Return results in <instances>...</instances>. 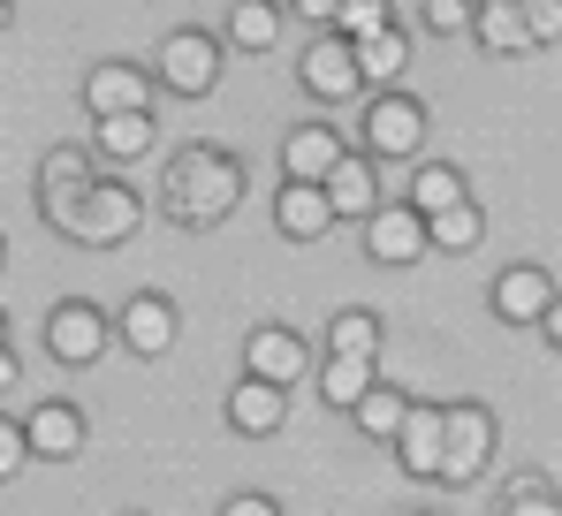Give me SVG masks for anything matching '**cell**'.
Returning <instances> with one entry per match:
<instances>
[{"label": "cell", "instance_id": "obj_1", "mask_svg": "<svg viewBox=\"0 0 562 516\" xmlns=\"http://www.w3.org/2000/svg\"><path fill=\"white\" fill-rule=\"evenodd\" d=\"M160 205H168L183 228H221V221L244 205V168H236L221 145H183V153L168 160Z\"/></svg>", "mask_w": 562, "mask_h": 516}, {"label": "cell", "instance_id": "obj_2", "mask_svg": "<svg viewBox=\"0 0 562 516\" xmlns=\"http://www.w3.org/2000/svg\"><path fill=\"white\" fill-rule=\"evenodd\" d=\"M221 38L213 31H168L160 38V54H153V77H160V91H176V99H205V91L221 85Z\"/></svg>", "mask_w": 562, "mask_h": 516}, {"label": "cell", "instance_id": "obj_3", "mask_svg": "<svg viewBox=\"0 0 562 516\" xmlns=\"http://www.w3.org/2000/svg\"><path fill=\"white\" fill-rule=\"evenodd\" d=\"M137 228H145V198H137L130 182H92L85 205H77V221H69V244L114 251V244H130Z\"/></svg>", "mask_w": 562, "mask_h": 516}, {"label": "cell", "instance_id": "obj_4", "mask_svg": "<svg viewBox=\"0 0 562 516\" xmlns=\"http://www.w3.org/2000/svg\"><path fill=\"white\" fill-rule=\"evenodd\" d=\"M494 456V411L486 403H441V479L434 486H471Z\"/></svg>", "mask_w": 562, "mask_h": 516}, {"label": "cell", "instance_id": "obj_5", "mask_svg": "<svg viewBox=\"0 0 562 516\" xmlns=\"http://www.w3.org/2000/svg\"><path fill=\"white\" fill-rule=\"evenodd\" d=\"M426 145V106L411 91H373L366 99V153L373 160H418Z\"/></svg>", "mask_w": 562, "mask_h": 516}, {"label": "cell", "instance_id": "obj_6", "mask_svg": "<svg viewBox=\"0 0 562 516\" xmlns=\"http://www.w3.org/2000/svg\"><path fill=\"white\" fill-rule=\"evenodd\" d=\"M296 77L312 99H327V106H342V99H366V77H358V46L350 38H335V31H319L304 54H296Z\"/></svg>", "mask_w": 562, "mask_h": 516}, {"label": "cell", "instance_id": "obj_7", "mask_svg": "<svg viewBox=\"0 0 562 516\" xmlns=\"http://www.w3.org/2000/svg\"><path fill=\"white\" fill-rule=\"evenodd\" d=\"M106 343H114V319H106L99 304H85V296H69V304L46 312V349H54L61 364H99Z\"/></svg>", "mask_w": 562, "mask_h": 516}, {"label": "cell", "instance_id": "obj_8", "mask_svg": "<svg viewBox=\"0 0 562 516\" xmlns=\"http://www.w3.org/2000/svg\"><path fill=\"white\" fill-rule=\"evenodd\" d=\"M85 440H92L85 411H77V403H61V395H46V403H31V411H23V448H31L38 463H69V456H85Z\"/></svg>", "mask_w": 562, "mask_h": 516}, {"label": "cell", "instance_id": "obj_9", "mask_svg": "<svg viewBox=\"0 0 562 516\" xmlns=\"http://www.w3.org/2000/svg\"><path fill=\"white\" fill-rule=\"evenodd\" d=\"M486 304H494V319H509V327H532V319L555 304V273H548V266H532V258H517V266H502V273H494Z\"/></svg>", "mask_w": 562, "mask_h": 516}, {"label": "cell", "instance_id": "obj_10", "mask_svg": "<svg viewBox=\"0 0 562 516\" xmlns=\"http://www.w3.org/2000/svg\"><path fill=\"white\" fill-rule=\"evenodd\" d=\"M92 153H77V145H61V153H46V168H38V205H46V221L69 236V221H77V205H85V190H92Z\"/></svg>", "mask_w": 562, "mask_h": 516}, {"label": "cell", "instance_id": "obj_11", "mask_svg": "<svg viewBox=\"0 0 562 516\" xmlns=\"http://www.w3.org/2000/svg\"><path fill=\"white\" fill-rule=\"evenodd\" d=\"M114 343L137 349V357H168V349H176V304L153 296V289H137V296L114 312Z\"/></svg>", "mask_w": 562, "mask_h": 516}, {"label": "cell", "instance_id": "obj_12", "mask_svg": "<svg viewBox=\"0 0 562 516\" xmlns=\"http://www.w3.org/2000/svg\"><path fill=\"white\" fill-rule=\"evenodd\" d=\"M85 106H92V122H106V114H153V85H145L137 61H99V69H85Z\"/></svg>", "mask_w": 562, "mask_h": 516}, {"label": "cell", "instance_id": "obj_13", "mask_svg": "<svg viewBox=\"0 0 562 516\" xmlns=\"http://www.w3.org/2000/svg\"><path fill=\"white\" fill-rule=\"evenodd\" d=\"M244 372L267 380V388H296V380L312 372V349H304V335H289V327H251V343H244Z\"/></svg>", "mask_w": 562, "mask_h": 516}, {"label": "cell", "instance_id": "obj_14", "mask_svg": "<svg viewBox=\"0 0 562 516\" xmlns=\"http://www.w3.org/2000/svg\"><path fill=\"white\" fill-rule=\"evenodd\" d=\"M366 258H380V266H418L426 258V221L411 205H373L366 213Z\"/></svg>", "mask_w": 562, "mask_h": 516}, {"label": "cell", "instance_id": "obj_15", "mask_svg": "<svg viewBox=\"0 0 562 516\" xmlns=\"http://www.w3.org/2000/svg\"><path fill=\"white\" fill-rule=\"evenodd\" d=\"M350 145L327 130V122H296L289 137H281V182H327V168L342 160Z\"/></svg>", "mask_w": 562, "mask_h": 516}, {"label": "cell", "instance_id": "obj_16", "mask_svg": "<svg viewBox=\"0 0 562 516\" xmlns=\"http://www.w3.org/2000/svg\"><path fill=\"white\" fill-rule=\"evenodd\" d=\"M319 190H327V213H335V221H366V213L380 205V168L366 160V153H342Z\"/></svg>", "mask_w": 562, "mask_h": 516}, {"label": "cell", "instance_id": "obj_17", "mask_svg": "<svg viewBox=\"0 0 562 516\" xmlns=\"http://www.w3.org/2000/svg\"><path fill=\"white\" fill-rule=\"evenodd\" d=\"M471 38H479V54H494V61H525V54H540L532 31H525V8H517V0H479Z\"/></svg>", "mask_w": 562, "mask_h": 516}, {"label": "cell", "instance_id": "obj_18", "mask_svg": "<svg viewBox=\"0 0 562 516\" xmlns=\"http://www.w3.org/2000/svg\"><path fill=\"white\" fill-rule=\"evenodd\" d=\"M228 426L236 433H251V440H267V433H281L289 426V388H267V380H236L228 388Z\"/></svg>", "mask_w": 562, "mask_h": 516}, {"label": "cell", "instance_id": "obj_19", "mask_svg": "<svg viewBox=\"0 0 562 516\" xmlns=\"http://www.w3.org/2000/svg\"><path fill=\"white\" fill-rule=\"evenodd\" d=\"M274 228L289 236V244H319V236L335 228V213H327V190H319V182H281Z\"/></svg>", "mask_w": 562, "mask_h": 516}, {"label": "cell", "instance_id": "obj_20", "mask_svg": "<svg viewBox=\"0 0 562 516\" xmlns=\"http://www.w3.org/2000/svg\"><path fill=\"white\" fill-rule=\"evenodd\" d=\"M387 448L403 456L411 479H441V403H411V418H403V433Z\"/></svg>", "mask_w": 562, "mask_h": 516}, {"label": "cell", "instance_id": "obj_21", "mask_svg": "<svg viewBox=\"0 0 562 516\" xmlns=\"http://www.w3.org/2000/svg\"><path fill=\"white\" fill-rule=\"evenodd\" d=\"M153 145H160V122H153V114H106V122H92L99 160H145Z\"/></svg>", "mask_w": 562, "mask_h": 516}, {"label": "cell", "instance_id": "obj_22", "mask_svg": "<svg viewBox=\"0 0 562 516\" xmlns=\"http://www.w3.org/2000/svg\"><path fill=\"white\" fill-rule=\"evenodd\" d=\"M403 69H411V38H403L395 23L373 31V38H358V77H366V91H395Z\"/></svg>", "mask_w": 562, "mask_h": 516}, {"label": "cell", "instance_id": "obj_23", "mask_svg": "<svg viewBox=\"0 0 562 516\" xmlns=\"http://www.w3.org/2000/svg\"><path fill=\"white\" fill-rule=\"evenodd\" d=\"M464 198H471V182L449 168V160H418V175H411V198H403V205H411L418 221H434V213H449V205H464Z\"/></svg>", "mask_w": 562, "mask_h": 516}, {"label": "cell", "instance_id": "obj_24", "mask_svg": "<svg viewBox=\"0 0 562 516\" xmlns=\"http://www.w3.org/2000/svg\"><path fill=\"white\" fill-rule=\"evenodd\" d=\"M221 31H228V46H236V54H274V38H281V8H274V0H236Z\"/></svg>", "mask_w": 562, "mask_h": 516}, {"label": "cell", "instance_id": "obj_25", "mask_svg": "<svg viewBox=\"0 0 562 516\" xmlns=\"http://www.w3.org/2000/svg\"><path fill=\"white\" fill-rule=\"evenodd\" d=\"M350 418H358L366 440H395L403 418H411V395H403V388H387V380H373V388L358 395V411H350Z\"/></svg>", "mask_w": 562, "mask_h": 516}, {"label": "cell", "instance_id": "obj_26", "mask_svg": "<svg viewBox=\"0 0 562 516\" xmlns=\"http://www.w3.org/2000/svg\"><path fill=\"white\" fill-rule=\"evenodd\" d=\"M479 244H486V213H479V205H449V213H434V221H426V251H479Z\"/></svg>", "mask_w": 562, "mask_h": 516}, {"label": "cell", "instance_id": "obj_27", "mask_svg": "<svg viewBox=\"0 0 562 516\" xmlns=\"http://www.w3.org/2000/svg\"><path fill=\"white\" fill-rule=\"evenodd\" d=\"M380 380V357H327L319 364V395L335 403V411H358V395Z\"/></svg>", "mask_w": 562, "mask_h": 516}, {"label": "cell", "instance_id": "obj_28", "mask_svg": "<svg viewBox=\"0 0 562 516\" xmlns=\"http://www.w3.org/2000/svg\"><path fill=\"white\" fill-rule=\"evenodd\" d=\"M380 335H387V327H380L373 312L350 304V312L327 319V357H380Z\"/></svg>", "mask_w": 562, "mask_h": 516}, {"label": "cell", "instance_id": "obj_29", "mask_svg": "<svg viewBox=\"0 0 562 516\" xmlns=\"http://www.w3.org/2000/svg\"><path fill=\"white\" fill-rule=\"evenodd\" d=\"M387 23H395V8H387V0H335V23H327V31L358 46V38H373V31H387Z\"/></svg>", "mask_w": 562, "mask_h": 516}, {"label": "cell", "instance_id": "obj_30", "mask_svg": "<svg viewBox=\"0 0 562 516\" xmlns=\"http://www.w3.org/2000/svg\"><path fill=\"white\" fill-rule=\"evenodd\" d=\"M494 516H562V502L548 494V479H532V471H525V479H509V486H502Z\"/></svg>", "mask_w": 562, "mask_h": 516}, {"label": "cell", "instance_id": "obj_31", "mask_svg": "<svg viewBox=\"0 0 562 516\" xmlns=\"http://www.w3.org/2000/svg\"><path fill=\"white\" fill-rule=\"evenodd\" d=\"M418 15H426V31H441V38H471L479 0H418Z\"/></svg>", "mask_w": 562, "mask_h": 516}, {"label": "cell", "instance_id": "obj_32", "mask_svg": "<svg viewBox=\"0 0 562 516\" xmlns=\"http://www.w3.org/2000/svg\"><path fill=\"white\" fill-rule=\"evenodd\" d=\"M517 8H525L532 46H555V38H562V0H517Z\"/></svg>", "mask_w": 562, "mask_h": 516}, {"label": "cell", "instance_id": "obj_33", "mask_svg": "<svg viewBox=\"0 0 562 516\" xmlns=\"http://www.w3.org/2000/svg\"><path fill=\"white\" fill-rule=\"evenodd\" d=\"M31 463V448H23V418H0V479H15Z\"/></svg>", "mask_w": 562, "mask_h": 516}, {"label": "cell", "instance_id": "obj_34", "mask_svg": "<svg viewBox=\"0 0 562 516\" xmlns=\"http://www.w3.org/2000/svg\"><path fill=\"white\" fill-rule=\"evenodd\" d=\"M221 516H281V502H274V494H228Z\"/></svg>", "mask_w": 562, "mask_h": 516}, {"label": "cell", "instance_id": "obj_35", "mask_svg": "<svg viewBox=\"0 0 562 516\" xmlns=\"http://www.w3.org/2000/svg\"><path fill=\"white\" fill-rule=\"evenodd\" d=\"M532 327H540V335H548V349H562V289H555V304H548V312H540V319H532Z\"/></svg>", "mask_w": 562, "mask_h": 516}, {"label": "cell", "instance_id": "obj_36", "mask_svg": "<svg viewBox=\"0 0 562 516\" xmlns=\"http://www.w3.org/2000/svg\"><path fill=\"white\" fill-rule=\"evenodd\" d=\"M289 8H296V15H304V23H319V31H327V23H335V0H289Z\"/></svg>", "mask_w": 562, "mask_h": 516}, {"label": "cell", "instance_id": "obj_37", "mask_svg": "<svg viewBox=\"0 0 562 516\" xmlns=\"http://www.w3.org/2000/svg\"><path fill=\"white\" fill-rule=\"evenodd\" d=\"M8 388H15V357L0 349V395H8Z\"/></svg>", "mask_w": 562, "mask_h": 516}, {"label": "cell", "instance_id": "obj_38", "mask_svg": "<svg viewBox=\"0 0 562 516\" xmlns=\"http://www.w3.org/2000/svg\"><path fill=\"white\" fill-rule=\"evenodd\" d=\"M0 31H8V0H0Z\"/></svg>", "mask_w": 562, "mask_h": 516}, {"label": "cell", "instance_id": "obj_39", "mask_svg": "<svg viewBox=\"0 0 562 516\" xmlns=\"http://www.w3.org/2000/svg\"><path fill=\"white\" fill-rule=\"evenodd\" d=\"M0 349H8V319H0Z\"/></svg>", "mask_w": 562, "mask_h": 516}, {"label": "cell", "instance_id": "obj_40", "mask_svg": "<svg viewBox=\"0 0 562 516\" xmlns=\"http://www.w3.org/2000/svg\"><path fill=\"white\" fill-rule=\"evenodd\" d=\"M0 266H8V244H0Z\"/></svg>", "mask_w": 562, "mask_h": 516}]
</instances>
